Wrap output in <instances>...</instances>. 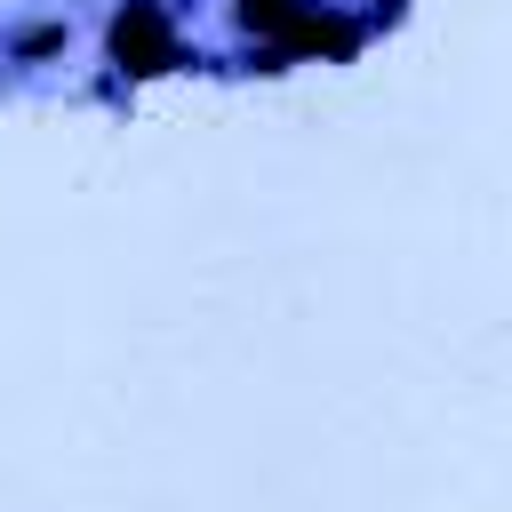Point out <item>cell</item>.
Listing matches in <instances>:
<instances>
[{"mask_svg":"<svg viewBox=\"0 0 512 512\" xmlns=\"http://www.w3.org/2000/svg\"><path fill=\"white\" fill-rule=\"evenodd\" d=\"M240 24L264 40V56H352L360 32L336 24L320 0H232Z\"/></svg>","mask_w":512,"mask_h":512,"instance_id":"1","label":"cell"},{"mask_svg":"<svg viewBox=\"0 0 512 512\" xmlns=\"http://www.w3.org/2000/svg\"><path fill=\"white\" fill-rule=\"evenodd\" d=\"M112 64H120V72H136V80H152V72H176V64H184L168 0H128V8L112 16Z\"/></svg>","mask_w":512,"mask_h":512,"instance_id":"2","label":"cell"}]
</instances>
